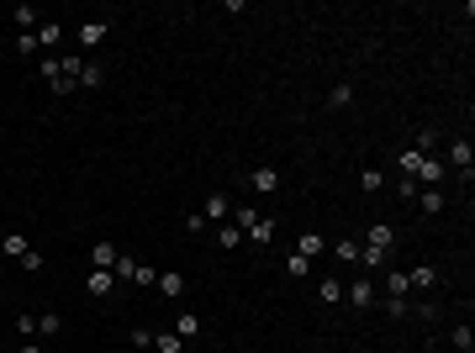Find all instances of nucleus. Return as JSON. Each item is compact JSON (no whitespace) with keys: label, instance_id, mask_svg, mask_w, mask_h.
<instances>
[{"label":"nucleus","instance_id":"17","mask_svg":"<svg viewBox=\"0 0 475 353\" xmlns=\"http://www.w3.org/2000/svg\"><path fill=\"white\" fill-rule=\"evenodd\" d=\"M175 332H180V338H196V332H201V317H196V311H180V322H175Z\"/></svg>","mask_w":475,"mask_h":353},{"label":"nucleus","instance_id":"36","mask_svg":"<svg viewBox=\"0 0 475 353\" xmlns=\"http://www.w3.org/2000/svg\"><path fill=\"white\" fill-rule=\"evenodd\" d=\"M0 274H6V264H0Z\"/></svg>","mask_w":475,"mask_h":353},{"label":"nucleus","instance_id":"7","mask_svg":"<svg viewBox=\"0 0 475 353\" xmlns=\"http://www.w3.org/2000/svg\"><path fill=\"white\" fill-rule=\"evenodd\" d=\"M417 185H428V190L444 185V164H439V158H423V164H417Z\"/></svg>","mask_w":475,"mask_h":353},{"label":"nucleus","instance_id":"37","mask_svg":"<svg viewBox=\"0 0 475 353\" xmlns=\"http://www.w3.org/2000/svg\"><path fill=\"white\" fill-rule=\"evenodd\" d=\"M433 353H444V348H433Z\"/></svg>","mask_w":475,"mask_h":353},{"label":"nucleus","instance_id":"24","mask_svg":"<svg viewBox=\"0 0 475 353\" xmlns=\"http://www.w3.org/2000/svg\"><path fill=\"white\" fill-rule=\"evenodd\" d=\"M285 274H291V280H307V274H312V259H301V253H291V259H285Z\"/></svg>","mask_w":475,"mask_h":353},{"label":"nucleus","instance_id":"11","mask_svg":"<svg viewBox=\"0 0 475 353\" xmlns=\"http://www.w3.org/2000/svg\"><path fill=\"white\" fill-rule=\"evenodd\" d=\"M117 264V243H95L90 248V269H111Z\"/></svg>","mask_w":475,"mask_h":353},{"label":"nucleus","instance_id":"30","mask_svg":"<svg viewBox=\"0 0 475 353\" xmlns=\"http://www.w3.org/2000/svg\"><path fill=\"white\" fill-rule=\"evenodd\" d=\"M454 348H460V353H470V348H475V332H470V322H460V327H454Z\"/></svg>","mask_w":475,"mask_h":353},{"label":"nucleus","instance_id":"33","mask_svg":"<svg viewBox=\"0 0 475 353\" xmlns=\"http://www.w3.org/2000/svg\"><path fill=\"white\" fill-rule=\"evenodd\" d=\"M159 280V269H148V264H138V269H132V285H154Z\"/></svg>","mask_w":475,"mask_h":353},{"label":"nucleus","instance_id":"14","mask_svg":"<svg viewBox=\"0 0 475 353\" xmlns=\"http://www.w3.org/2000/svg\"><path fill=\"white\" fill-rule=\"evenodd\" d=\"M407 280H412V290H433V285H439V269H407Z\"/></svg>","mask_w":475,"mask_h":353},{"label":"nucleus","instance_id":"23","mask_svg":"<svg viewBox=\"0 0 475 353\" xmlns=\"http://www.w3.org/2000/svg\"><path fill=\"white\" fill-rule=\"evenodd\" d=\"M428 153H417V148H407L402 158H396V164H402V179H417V164H423Z\"/></svg>","mask_w":475,"mask_h":353},{"label":"nucleus","instance_id":"12","mask_svg":"<svg viewBox=\"0 0 475 353\" xmlns=\"http://www.w3.org/2000/svg\"><path fill=\"white\" fill-rule=\"evenodd\" d=\"M365 248H375V253H386V248H391V227H365Z\"/></svg>","mask_w":475,"mask_h":353},{"label":"nucleus","instance_id":"18","mask_svg":"<svg viewBox=\"0 0 475 353\" xmlns=\"http://www.w3.org/2000/svg\"><path fill=\"white\" fill-rule=\"evenodd\" d=\"M11 22L22 27V32H37V22H43V16H37L32 6H16V11H11Z\"/></svg>","mask_w":475,"mask_h":353},{"label":"nucleus","instance_id":"31","mask_svg":"<svg viewBox=\"0 0 475 353\" xmlns=\"http://www.w3.org/2000/svg\"><path fill=\"white\" fill-rule=\"evenodd\" d=\"M338 259H344V264H359V243H354V237H338Z\"/></svg>","mask_w":475,"mask_h":353},{"label":"nucleus","instance_id":"29","mask_svg":"<svg viewBox=\"0 0 475 353\" xmlns=\"http://www.w3.org/2000/svg\"><path fill=\"white\" fill-rule=\"evenodd\" d=\"M132 269H138V259H132V253H117V264H111V274H117V280H132Z\"/></svg>","mask_w":475,"mask_h":353},{"label":"nucleus","instance_id":"34","mask_svg":"<svg viewBox=\"0 0 475 353\" xmlns=\"http://www.w3.org/2000/svg\"><path fill=\"white\" fill-rule=\"evenodd\" d=\"M206 227H212V222H206L201 211H190V216H185V232H206Z\"/></svg>","mask_w":475,"mask_h":353},{"label":"nucleus","instance_id":"26","mask_svg":"<svg viewBox=\"0 0 475 353\" xmlns=\"http://www.w3.org/2000/svg\"><path fill=\"white\" fill-rule=\"evenodd\" d=\"M444 211V190H423V216H439Z\"/></svg>","mask_w":475,"mask_h":353},{"label":"nucleus","instance_id":"1","mask_svg":"<svg viewBox=\"0 0 475 353\" xmlns=\"http://www.w3.org/2000/svg\"><path fill=\"white\" fill-rule=\"evenodd\" d=\"M74 37H80V53H90V47H101V43L111 37V22H106V16H95V22H80V32H74Z\"/></svg>","mask_w":475,"mask_h":353},{"label":"nucleus","instance_id":"22","mask_svg":"<svg viewBox=\"0 0 475 353\" xmlns=\"http://www.w3.org/2000/svg\"><path fill=\"white\" fill-rule=\"evenodd\" d=\"M243 237H254V243L264 248V243H270V237H275V222H270V216H259V222H254V227H249V232H243Z\"/></svg>","mask_w":475,"mask_h":353},{"label":"nucleus","instance_id":"16","mask_svg":"<svg viewBox=\"0 0 475 353\" xmlns=\"http://www.w3.org/2000/svg\"><path fill=\"white\" fill-rule=\"evenodd\" d=\"M386 317L407 322V317H412V301H407V295H386Z\"/></svg>","mask_w":475,"mask_h":353},{"label":"nucleus","instance_id":"27","mask_svg":"<svg viewBox=\"0 0 475 353\" xmlns=\"http://www.w3.org/2000/svg\"><path fill=\"white\" fill-rule=\"evenodd\" d=\"M101 80H106V74H101V63H85V69H80V90H95Z\"/></svg>","mask_w":475,"mask_h":353},{"label":"nucleus","instance_id":"15","mask_svg":"<svg viewBox=\"0 0 475 353\" xmlns=\"http://www.w3.org/2000/svg\"><path fill=\"white\" fill-rule=\"evenodd\" d=\"M317 301H322V306H338V301H344V285H338V280H322L317 285Z\"/></svg>","mask_w":475,"mask_h":353},{"label":"nucleus","instance_id":"32","mask_svg":"<svg viewBox=\"0 0 475 353\" xmlns=\"http://www.w3.org/2000/svg\"><path fill=\"white\" fill-rule=\"evenodd\" d=\"M380 185H386V179H380V169H365V174H359V190H370V195H375Z\"/></svg>","mask_w":475,"mask_h":353},{"label":"nucleus","instance_id":"25","mask_svg":"<svg viewBox=\"0 0 475 353\" xmlns=\"http://www.w3.org/2000/svg\"><path fill=\"white\" fill-rule=\"evenodd\" d=\"M37 332H43V338H53V332H64V317H59V311H43V317H37Z\"/></svg>","mask_w":475,"mask_h":353},{"label":"nucleus","instance_id":"13","mask_svg":"<svg viewBox=\"0 0 475 353\" xmlns=\"http://www.w3.org/2000/svg\"><path fill=\"white\" fill-rule=\"evenodd\" d=\"M0 248H6V259H27V253H32V243H27L22 232H6V243H0Z\"/></svg>","mask_w":475,"mask_h":353},{"label":"nucleus","instance_id":"3","mask_svg":"<svg viewBox=\"0 0 475 353\" xmlns=\"http://www.w3.org/2000/svg\"><path fill=\"white\" fill-rule=\"evenodd\" d=\"M449 164L454 169H460V174H465V185H470V174H475V148H470V142H449Z\"/></svg>","mask_w":475,"mask_h":353},{"label":"nucleus","instance_id":"6","mask_svg":"<svg viewBox=\"0 0 475 353\" xmlns=\"http://www.w3.org/2000/svg\"><path fill=\"white\" fill-rule=\"evenodd\" d=\"M201 216H206V222H227V216H233V200L212 190V195H206V206H201Z\"/></svg>","mask_w":475,"mask_h":353},{"label":"nucleus","instance_id":"19","mask_svg":"<svg viewBox=\"0 0 475 353\" xmlns=\"http://www.w3.org/2000/svg\"><path fill=\"white\" fill-rule=\"evenodd\" d=\"M386 295H412V280H407L402 269H391L386 274Z\"/></svg>","mask_w":475,"mask_h":353},{"label":"nucleus","instance_id":"9","mask_svg":"<svg viewBox=\"0 0 475 353\" xmlns=\"http://www.w3.org/2000/svg\"><path fill=\"white\" fill-rule=\"evenodd\" d=\"M32 37H37V53H43V47H59L64 43V22H43Z\"/></svg>","mask_w":475,"mask_h":353},{"label":"nucleus","instance_id":"10","mask_svg":"<svg viewBox=\"0 0 475 353\" xmlns=\"http://www.w3.org/2000/svg\"><path fill=\"white\" fill-rule=\"evenodd\" d=\"M322 248H328V243H322V232H301V237H296V248H291V253H301V259H317Z\"/></svg>","mask_w":475,"mask_h":353},{"label":"nucleus","instance_id":"28","mask_svg":"<svg viewBox=\"0 0 475 353\" xmlns=\"http://www.w3.org/2000/svg\"><path fill=\"white\" fill-rule=\"evenodd\" d=\"M217 243H222V248H238V243H243V232L233 227V216H227V227H217Z\"/></svg>","mask_w":475,"mask_h":353},{"label":"nucleus","instance_id":"2","mask_svg":"<svg viewBox=\"0 0 475 353\" xmlns=\"http://www.w3.org/2000/svg\"><path fill=\"white\" fill-rule=\"evenodd\" d=\"M344 301H349L354 311H370V306H375V280H370V274H359V280L344 290Z\"/></svg>","mask_w":475,"mask_h":353},{"label":"nucleus","instance_id":"21","mask_svg":"<svg viewBox=\"0 0 475 353\" xmlns=\"http://www.w3.org/2000/svg\"><path fill=\"white\" fill-rule=\"evenodd\" d=\"M328 106H338V111L354 106V84H332V90H328Z\"/></svg>","mask_w":475,"mask_h":353},{"label":"nucleus","instance_id":"35","mask_svg":"<svg viewBox=\"0 0 475 353\" xmlns=\"http://www.w3.org/2000/svg\"><path fill=\"white\" fill-rule=\"evenodd\" d=\"M16 353H43V348H37V338H27V343H22Z\"/></svg>","mask_w":475,"mask_h":353},{"label":"nucleus","instance_id":"8","mask_svg":"<svg viewBox=\"0 0 475 353\" xmlns=\"http://www.w3.org/2000/svg\"><path fill=\"white\" fill-rule=\"evenodd\" d=\"M249 185H254V195H275V190H280V174H275V169L264 164V169H254V179H249Z\"/></svg>","mask_w":475,"mask_h":353},{"label":"nucleus","instance_id":"20","mask_svg":"<svg viewBox=\"0 0 475 353\" xmlns=\"http://www.w3.org/2000/svg\"><path fill=\"white\" fill-rule=\"evenodd\" d=\"M154 348H159V353H185V338H180V332H159Z\"/></svg>","mask_w":475,"mask_h":353},{"label":"nucleus","instance_id":"4","mask_svg":"<svg viewBox=\"0 0 475 353\" xmlns=\"http://www.w3.org/2000/svg\"><path fill=\"white\" fill-rule=\"evenodd\" d=\"M85 290H90L95 301H106V295L117 290V274H111V269H90V274H85Z\"/></svg>","mask_w":475,"mask_h":353},{"label":"nucleus","instance_id":"5","mask_svg":"<svg viewBox=\"0 0 475 353\" xmlns=\"http://www.w3.org/2000/svg\"><path fill=\"white\" fill-rule=\"evenodd\" d=\"M154 290H159V295H164V301H180V295H185V274H175V269H164V274H159V280H154Z\"/></svg>","mask_w":475,"mask_h":353}]
</instances>
